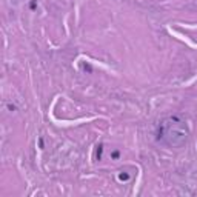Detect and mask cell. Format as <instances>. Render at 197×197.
<instances>
[]
</instances>
